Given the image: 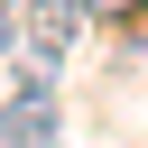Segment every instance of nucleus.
<instances>
[{
  "label": "nucleus",
  "mask_w": 148,
  "mask_h": 148,
  "mask_svg": "<svg viewBox=\"0 0 148 148\" xmlns=\"http://www.w3.org/2000/svg\"><path fill=\"white\" fill-rule=\"evenodd\" d=\"M74 28H83V0H28V46H37L46 65L74 46Z\"/></svg>",
  "instance_id": "obj_2"
},
{
  "label": "nucleus",
  "mask_w": 148,
  "mask_h": 148,
  "mask_svg": "<svg viewBox=\"0 0 148 148\" xmlns=\"http://www.w3.org/2000/svg\"><path fill=\"white\" fill-rule=\"evenodd\" d=\"M56 130H65V120H56L46 83H28V92H18L9 111H0V148H56Z\"/></svg>",
  "instance_id": "obj_1"
},
{
  "label": "nucleus",
  "mask_w": 148,
  "mask_h": 148,
  "mask_svg": "<svg viewBox=\"0 0 148 148\" xmlns=\"http://www.w3.org/2000/svg\"><path fill=\"white\" fill-rule=\"evenodd\" d=\"M0 9H9V18H18V9H28V0H0Z\"/></svg>",
  "instance_id": "obj_5"
},
{
  "label": "nucleus",
  "mask_w": 148,
  "mask_h": 148,
  "mask_svg": "<svg viewBox=\"0 0 148 148\" xmlns=\"http://www.w3.org/2000/svg\"><path fill=\"white\" fill-rule=\"evenodd\" d=\"M148 0H83V18H139Z\"/></svg>",
  "instance_id": "obj_3"
},
{
  "label": "nucleus",
  "mask_w": 148,
  "mask_h": 148,
  "mask_svg": "<svg viewBox=\"0 0 148 148\" xmlns=\"http://www.w3.org/2000/svg\"><path fill=\"white\" fill-rule=\"evenodd\" d=\"M9 46H18V18H9V9H0V56H9Z\"/></svg>",
  "instance_id": "obj_4"
}]
</instances>
